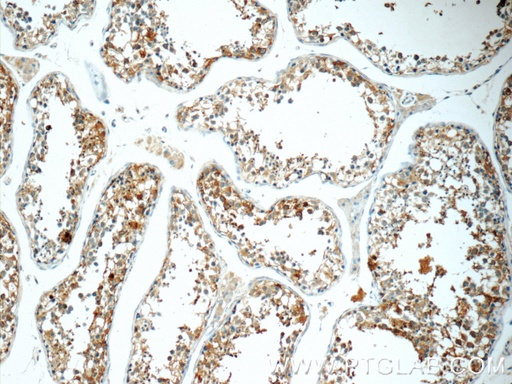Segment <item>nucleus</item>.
<instances>
[{"label": "nucleus", "mask_w": 512, "mask_h": 384, "mask_svg": "<svg viewBox=\"0 0 512 384\" xmlns=\"http://www.w3.org/2000/svg\"><path fill=\"white\" fill-rule=\"evenodd\" d=\"M215 101L204 122H216L238 163L303 127L241 172L275 187L314 173L341 185L367 179L396 120L385 90L328 57L297 60L273 82L237 80Z\"/></svg>", "instance_id": "obj_1"}, {"label": "nucleus", "mask_w": 512, "mask_h": 384, "mask_svg": "<svg viewBox=\"0 0 512 384\" xmlns=\"http://www.w3.org/2000/svg\"><path fill=\"white\" fill-rule=\"evenodd\" d=\"M198 186L215 228L248 265L271 268L310 293L341 275L338 223L320 202L290 198L261 210L216 166L203 171Z\"/></svg>", "instance_id": "obj_2"}, {"label": "nucleus", "mask_w": 512, "mask_h": 384, "mask_svg": "<svg viewBox=\"0 0 512 384\" xmlns=\"http://www.w3.org/2000/svg\"><path fill=\"white\" fill-rule=\"evenodd\" d=\"M219 271L193 202L182 191L173 192L168 254L138 320L141 381H181L214 308Z\"/></svg>", "instance_id": "obj_3"}, {"label": "nucleus", "mask_w": 512, "mask_h": 384, "mask_svg": "<svg viewBox=\"0 0 512 384\" xmlns=\"http://www.w3.org/2000/svg\"><path fill=\"white\" fill-rule=\"evenodd\" d=\"M308 314L289 288L254 280L199 358L194 382L285 383Z\"/></svg>", "instance_id": "obj_4"}]
</instances>
